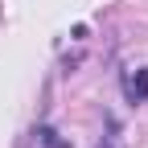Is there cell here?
Returning a JSON list of instances; mask_svg holds the SVG:
<instances>
[{"instance_id": "1", "label": "cell", "mask_w": 148, "mask_h": 148, "mask_svg": "<svg viewBox=\"0 0 148 148\" xmlns=\"http://www.w3.org/2000/svg\"><path fill=\"white\" fill-rule=\"evenodd\" d=\"M123 90H127V99H132V103H148V66H140L136 74H127Z\"/></svg>"}, {"instance_id": "2", "label": "cell", "mask_w": 148, "mask_h": 148, "mask_svg": "<svg viewBox=\"0 0 148 148\" xmlns=\"http://www.w3.org/2000/svg\"><path fill=\"white\" fill-rule=\"evenodd\" d=\"M33 136H37V148H70V144H66L58 132H53V127H37Z\"/></svg>"}, {"instance_id": "3", "label": "cell", "mask_w": 148, "mask_h": 148, "mask_svg": "<svg viewBox=\"0 0 148 148\" xmlns=\"http://www.w3.org/2000/svg\"><path fill=\"white\" fill-rule=\"evenodd\" d=\"M99 148H111V144H99Z\"/></svg>"}]
</instances>
